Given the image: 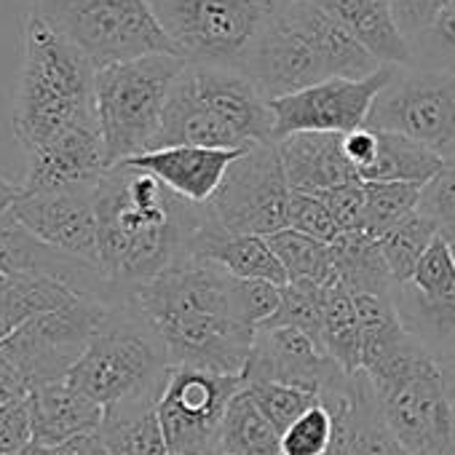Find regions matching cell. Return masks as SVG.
Here are the masks:
<instances>
[{"instance_id":"cell-30","label":"cell","mask_w":455,"mask_h":455,"mask_svg":"<svg viewBox=\"0 0 455 455\" xmlns=\"http://www.w3.org/2000/svg\"><path fill=\"white\" fill-rule=\"evenodd\" d=\"M268 244L287 274V284L314 282V284L327 287L335 282V260H332L330 244L303 236L292 231V228H284V231L268 236Z\"/></svg>"},{"instance_id":"cell-12","label":"cell","mask_w":455,"mask_h":455,"mask_svg":"<svg viewBox=\"0 0 455 455\" xmlns=\"http://www.w3.org/2000/svg\"><path fill=\"white\" fill-rule=\"evenodd\" d=\"M402 324L436 359L455 356V242L436 234L412 279L394 287Z\"/></svg>"},{"instance_id":"cell-45","label":"cell","mask_w":455,"mask_h":455,"mask_svg":"<svg viewBox=\"0 0 455 455\" xmlns=\"http://www.w3.org/2000/svg\"><path fill=\"white\" fill-rule=\"evenodd\" d=\"M17 196H20V185H14V182L0 177V217H4L14 206Z\"/></svg>"},{"instance_id":"cell-4","label":"cell","mask_w":455,"mask_h":455,"mask_svg":"<svg viewBox=\"0 0 455 455\" xmlns=\"http://www.w3.org/2000/svg\"><path fill=\"white\" fill-rule=\"evenodd\" d=\"M380 412L410 455H455V375L415 335L364 370Z\"/></svg>"},{"instance_id":"cell-28","label":"cell","mask_w":455,"mask_h":455,"mask_svg":"<svg viewBox=\"0 0 455 455\" xmlns=\"http://www.w3.org/2000/svg\"><path fill=\"white\" fill-rule=\"evenodd\" d=\"M444 169V161L423 148L415 140H407L402 134L378 132V153L370 169L362 174V182H412V185H428L439 172Z\"/></svg>"},{"instance_id":"cell-48","label":"cell","mask_w":455,"mask_h":455,"mask_svg":"<svg viewBox=\"0 0 455 455\" xmlns=\"http://www.w3.org/2000/svg\"><path fill=\"white\" fill-rule=\"evenodd\" d=\"M214 455H225V452H214Z\"/></svg>"},{"instance_id":"cell-14","label":"cell","mask_w":455,"mask_h":455,"mask_svg":"<svg viewBox=\"0 0 455 455\" xmlns=\"http://www.w3.org/2000/svg\"><path fill=\"white\" fill-rule=\"evenodd\" d=\"M12 212L17 220L52 250L100 268V222L92 188L54 193H22Z\"/></svg>"},{"instance_id":"cell-33","label":"cell","mask_w":455,"mask_h":455,"mask_svg":"<svg viewBox=\"0 0 455 455\" xmlns=\"http://www.w3.org/2000/svg\"><path fill=\"white\" fill-rule=\"evenodd\" d=\"M324 290L314 282H290L282 287V303L263 327H292L306 332L322 348L324 324Z\"/></svg>"},{"instance_id":"cell-15","label":"cell","mask_w":455,"mask_h":455,"mask_svg":"<svg viewBox=\"0 0 455 455\" xmlns=\"http://www.w3.org/2000/svg\"><path fill=\"white\" fill-rule=\"evenodd\" d=\"M348 378L306 332L292 327H258L244 370V386L287 383L330 391Z\"/></svg>"},{"instance_id":"cell-42","label":"cell","mask_w":455,"mask_h":455,"mask_svg":"<svg viewBox=\"0 0 455 455\" xmlns=\"http://www.w3.org/2000/svg\"><path fill=\"white\" fill-rule=\"evenodd\" d=\"M343 150H346V158L348 164L356 169L359 180L362 174L370 169V164L375 161V153H378V132L370 129V126H362L356 132H348L343 134Z\"/></svg>"},{"instance_id":"cell-25","label":"cell","mask_w":455,"mask_h":455,"mask_svg":"<svg viewBox=\"0 0 455 455\" xmlns=\"http://www.w3.org/2000/svg\"><path fill=\"white\" fill-rule=\"evenodd\" d=\"M158 399L161 394H145L105 407L100 436L108 455H169Z\"/></svg>"},{"instance_id":"cell-22","label":"cell","mask_w":455,"mask_h":455,"mask_svg":"<svg viewBox=\"0 0 455 455\" xmlns=\"http://www.w3.org/2000/svg\"><path fill=\"white\" fill-rule=\"evenodd\" d=\"M292 190L319 196L330 188L356 182L359 174L343 150V134H292L276 142Z\"/></svg>"},{"instance_id":"cell-34","label":"cell","mask_w":455,"mask_h":455,"mask_svg":"<svg viewBox=\"0 0 455 455\" xmlns=\"http://www.w3.org/2000/svg\"><path fill=\"white\" fill-rule=\"evenodd\" d=\"M335 442L338 412L322 399L282 434V455H332Z\"/></svg>"},{"instance_id":"cell-31","label":"cell","mask_w":455,"mask_h":455,"mask_svg":"<svg viewBox=\"0 0 455 455\" xmlns=\"http://www.w3.org/2000/svg\"><path fill=\"white\" fill-rule=\"evenodd\" d=\"M436 234H439V228L434 220H428L423 212H412L407 220H402L388 234H383L378 239L383 260L394 279V287L407 284L412 279L420 258L426 255V250L431 247Z\"/></svg>"},{"instance_id":"cell-27","label":"cell","mask_w":455,"mask_h":455,"mask_svg":"<svg viewBox=\"0 0 455 455\" xmlns=\"http://www.w3.org/2000/svg\"><path fill=\"white\" fill-rule=\"evenodd\" d=\"M217 452L225 455H282V431L255 404L250 391H239L228 404Z\"/></svg>"},{"instance_id":"cell-16","label":"cell","mask_w":455,"mask_h":455,"mask_svg":"<svg viewBox=\"0 0 455 455\" xmlns=\"http://www.w3.org/2000/svg\"><path fill=\"white\" fill-rule=\"evenodd\" d=\"M242 73L260 89L268 102L298 94L330 78L319 54L284 14V4Z\"/></svg>"},{"instance_id":"cell-23","label":"cell","mask_w":455,"mask_h":455,"mask_svg":"<svg viewBox=\"0 0 455 455\" xmlns=\"http://www.w3.org/2000/svg\"><path fill=\"white\" fill-rule=\"evenodd\" d=\"M105 407L89 399L68 378L49 380L30 394V426L33 442L57 447L78 434L97 431L102 426Z\"/></svg>"},{"instance_id":"cell-41","label":"cell","mask_w":455,"mask_h":455,"mask_svg":"<svg viewBox=\"0 0 455 455\" xmlns=\"http://www.w3.org/2000/svg\"><path fill=\"white\" fill-rule=\"evenodd\" d=\"M388 4H391L396 28L402 30L407 44H412L434 25V20L442 14V9L450 0H388Z\"/></svg>"},{"instance_id":"cell-26","label":"cell","mask_w":455,"mask_h":455,"mask_svg":"<svg viewBox=\"0 0 455 455\" xmlns=\"http://www.w3.org/2000/svg\"><path fill=\"white\" fill-rule=\"evenodd\" d=\"M335 282L351 295H383L394 298V279L383 260L380 244L364 231L340 234L332 244Z\"/></svg>"},{"instance_id":"cell-10","label":"cell","mask_w":455,"mask_h":455,"mask_svg":"<svg viewBox=\"0 0 455 455\" xmlns=\"http://www.w3.org/2000/svg\"><path fill=\"white\" fill-rule=\"evenodd\" d=\"M290 193L279 148L271 142L236 158L206 206L225 231L268 239L287 228Z\"/></svg>"},{"instance_id":"cell-6","label":"cell","mask_w":455,"mask_h":455,"mask_svg":"<svg viewBox=\"0 0 455 455\" xmlns=\"http://www.w3.org/2000/svg\"><path fill=\"white\" fill-rule=\"evenodd\" d=\"M185 65L182 57L156 54L97 70L94 108L110 169L156 148L169 94Z\"/></svg>"},{"instance_id":"cell-17","label":"cell","mask_w":455,"mask_h":455,"mask_svg":"<svg viewBox=\"0 0 455 455\" xmlns=\"http://www.w3.org/2000/svg\"><path fill=\"white\" fill-rule=\"evenodd\" d=\"M100 124H81L54 137L41 150L28 153L22 193H54L70 188H92L108 172Z\"/></svg>"},{"instance_id":"cell-21","label":"cell","mask_w":455,"mask_h":455,"mask_svg":"<svg viewBox=\"0 0 455 455\" xmlns=\"http://www.w3.org/2000/svg\"><path fill=\"white\" fill-rule=\"evenodd\" d=\"M190 258L209 260L236 279L271 282L276 287L287 284V274H284L279 258L274 255L268 239L225 231V228L212 217L209 206H206V217L198 228V234L190 244Z\"/></svg>"},{"instance_id":"cell-19","label":"cell","mask_w":455,"mask_h":455,"mask_svg":"<svg viewBox=\"0 0 455 455\" xmlns=\"http://www.w3.org/2000/svg\"><path fill=\"white\" fill-rule=\"evenodd\" d=\"M324 402L338 412V442L332 455H410L388 428L364 372L324 391Z\"/></svg>"},{"instance_id":"cell-46","label":"cell","mask_w":455,"mask_h":455,"mask_svg":"<svg viewBox=\"0 0 455 455\" xmlns=\"http://www.w3.org/2000/svg\"><path fill=\"white\" fill-rule=\"evenodd\" d=\"M12 455H57L54 447H46V444H38V442H28L22 450L12 452Z\"/></svg>"},{"instance_id":"cell-29","label":"cell","mask_w":455,"mask_h":455,"mask_svg":"<svg viewBox=\"0 0 455 455\" xmlns=\"http://www.w3.org/2000/svg\"><path fill=\"white\" fill-rule=\"evenodd\" d=\"M322 351L346 372H362V327L354 306V295L338 282L324 290V324H322Z\"/></svg>"},{"instance_id":"cell-18","label":"cell","mask_w":455,"mask_h":455,"mask_svg":"<svg viewBox=\"0 0 455 455\" xmlns=\"http://www.w3.org/2000/svg\"><path fill=\"white\" fill-rule=\"evenodd\" d=\"M242 156H244L242 150L174 145V148H156V150L129 158L124 164L153 174L180 198L206 206L214 198V193L220 190L231 164Z\"/></svg>"},{"instance_id":"cell-20","label":"cell","mask_w":455,"mask_h":455,"mask_svg":"<svg viewBox=\"0 0 455 455\" xmlns=\"http://www.w3.org/2000/svg\"><path fill=\"white\" fill-rule=\"evenodd\" d=\"M284 14L319 54L330 78L362 81L383 68L351 30L311 0H284Z\"/></svg>"},{"instance_id":"cell-13","label":"cell","mask_w":455,"mask_h":455,"mask_svg":"<svg viewBox=\"0 0 455 455\" xmlns=\"http://www.w3.org/2000/svg\"><path fill=\"white\" fill-rule=\"evenodd\" d=\"M394 68H380L375 76L362 81L327 78L298 94L271 100L274 113V140L292 134L319 132V134H348L367 126L370 110L378 94L391 81Z\"/></svg>"},{"instance_id":"cell-11","label":"cell","mask_w":455,"mask_h":455,"mask_svg":"<svg viewBox=\"0 0 455 455\" xmlns=\"http://www.w3.org/2000/svg\"><path fill=\"white\" fill-rule=\"evenodd\" d=\"M244 391V375L172 367L158 399L169 455H214L228 404Z\"/></svg>"},{"instance_id":"cell-43","label":"cell","mask_w":455,"mask_h":455,"mask_svg":"<svg viewBox=\"0 0 455 455\" xmlns=\"http://www.w3.org/2000/svg\"><path fill=\"white\" fill-rule=\"evenodd\" d=\"M57 455H108L105 450V442L100 436V428L97 431H86V434H78L62 444L54 447Z\"/></svg>"},{"instance_id":"cell-32","label":"cell","mask_w":455,"mask_h":455,"mask_svg":"<svg viewBox=\"0 0 455 455\" xmlns=\"http://www.w3.org/2000/svg\"><path fill=\"white\" fill-rule=\"evenodd\" d=\"M367 212H364V234L380 239L394 225L418 212L423 185L412 182H364Z\"/></svg>"},{"instance_id":"cell-24","label":"cell","mask_w":455,"mask_h":455,"mask_svg":"<svg viewBox=\"0 0 455 455\" xmlns=\"http://www.w3.org/2000/svg\"><path fill=\"white\" fill-rule=\"evenodd\" d=\"M311 4L351 30L383 68L412 65V49L396 28L388 0H311Z\"/></svg>"},{"instance_id":"cell-3","label":"cell","mask_w":455,"mask_h":455,"mask_svg":"<svg viewBox=\"0 0 455 455\" xmlns=\"http://www.w3.org/2000/svg\"><path fill=\"white\" fill-rule=\"evenodd\" d=\"M271 142H276L271 105L242 70L185 65L169 94L156 148L196 145L247 153Z\"/></svg>"},{"instance_id":"cell-39","label":"cell","mask_w":455,"mask_h":455,"mask_svg":"<svg viewBox=\"0 0 455 455\" xmlns=\"http://www.w3.org/2000/svg\"><path fill=\"white\" fill-rule=\"evenodd\" d=\"M236 314L250 327H263L282 303V287L271 282H252V279H236L234 290Z\"/></svg>"},{"instance_id":"cell-44","label":"cell","mask_w":455,"mask_h":455,"mask_svg":"<svg viewBox=\"0 0 455 455\" xmlns=\"http://www.w3.org/2000/svg\"><path fill=\"white\" fill-rule=\"evenodd\" d=\"M86 0H33V12L38 14H54V12H62V9H73V6H81Z\"/></svg>"},{"instance_id":"cell-40","label":"cell","mask_w":455,"mask_h":455,"mask_svg":"<svg viewBox=\"0 0 455 455\" xmlns=\"http://www.w3.org/2000/svg\"><path fill=\"white\" fill-rule=\"evenodd\" d=\"M319 198L324 201V206L330 209L332 220L338 222L340 234L348 231H364V212H367V193H364V182H346L338 188H330L324 193H319Z\"/></svg>"},{"instance_id":"cell-9","label":"cell","mask_w":455,"mask_h":455,"mask_svg":"<svg viewBox=\"0 0 455 455\" xmlns=\"http://www.w3.org/2000/svg\"><path fill=\"white\" fill-rule=\"evenodd\" d=\"M367 126L415 140L444 164L455 161V73L418 65L394 68Z\"/></svg>"},{"instance_id":"cell-35","label":"cell","mask_w":455,"mask_h":455,"mask_svg":"<svg viewBox=\"0 0 455 455\" xmlns=\"http://www.w3.org/2000/svg\"><path fill=\"white\" fill-rule=\"evenodd\" d=\"M244 388L282 434L303 412H308L324 399V391L319 388H303V386H287V383H250Z\"/></svg>"},{"instance_id":"cell-37","label":"cell","mask_w":455,"mask_h":455,"mask_svg":"<svg viewBox=\"0 0 455 455\" xmlns=\"http://www.w3.org/2000/svg\"><path fill=\"white\" fill-rule=\"evenodd\" d=\"M287 228H292V231H298L303 236H311L316 242H324V244H332L340 236V228L332 220V214L324 206V201L319 196L300 193V190L290 193Z\"/></svg>"},{"instance_id":"cell-36","label":"cell","mask_w":455,"mask_h":455,"mask_svg":"<svg viewBox=\"0 0 455 455\" xmlns=\"http://www.w3.org/2000/svg\"><path fill=\"white\" fill-rule=\"evenodd\" d=\"M412 65L455 73V0L442 9L434 25L410 44Z\"/></svg>"},{"instance_id":"cell-47","label":"cell","mask_w":455,"mask_h":455,"mask_svg":"<svg viewBox=\"0 0 455 455\" xmlns=\"http://www.w3.org/2000/svg\"><path fill=\"white\" fill-rule=\"evenodd\" d=\"M447 364H450V367H452V375H455V356H452V359H450V362H447Z\"/></svg>"},{"instance_id":"cell-38","label":"cell","mask_w":455,"mask_h":455,"mask_svg":"<svg viewBox=\"0 0 455 455\" xmlns=\"http://www.w3.org/2000/svg\"><path fill=\"white\" fill-rule=\"evenodd\" d=\"M418 212L436 222L442 236L455 242V161L444 164V169L423 185Z\"/></svg>"},{"instance_id":"cell-2","label":"cell","mask_w":455,"mask_h":455,"mask_svg":"<svg viewBox=\"0 0 455 455\" xmlns=\"http://www.w3.org/2000/svg\"><path fill=\"white\" fill-rule=\"evenodd\" d=\"M94 81L92 60L49 20L30 12L14 92V134L25 156L73 126L97 121Z\"/></svg>"},{"instance_id":"cell-1","label":"cell","mask_w":455,"mask_h":455,"mask_svg":"<svg viewBox=\"0 0 455 455\" xmlns=\"http://www.w3.org/2000/svg\"><path fill=\"white\" fill-rule=\"evenodd\" d=\"M100 271L124 298L190 258L206 206L172 193L153 174L118 164L94 185Z\"/></svg>"},{"instance_id":"cell-5","label":"cell","mask_w":455,"mask_h":455,"mask_svg":"<svg viewBox=\"0 0 455 455\" xmlns=\"http://www.w3.org/2000/svg\"><path fill=\"white\" fill-rule=\"evenodd\" d=\"M169 370L161 338L134 300L124 295L110 303L108 316L68 372V380L100 407H110L134 396L161 394Z\"/></svg>"},{"instance_id":"cell-7","label":"cell","mask_w":455,"mask_h":455,"mask_svg":"<svg viewBox=\"0 0 455 455\" xmlns=\"http://www.w3.org/2000/svg\"><path fill=\"white\" fill-rule=\"evenodd\" d=\"M188 65L244 70L284 0H150Z\"/></svg>"},{"instance_id":"cell-8","label":"cell","mask_w":455,"mask_h":455,"mask_svg":"<svg viewBox=\"0 0 455 455\" xmlns=\"http://www.w3.org/2000/svg\"><path fill=\"white\" fill-rule=\"evenodd\" d=\"M41 17L73 41L97 70L156 54L180 57L150 0H86Z\"/></svg>"}]
</instances>
